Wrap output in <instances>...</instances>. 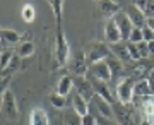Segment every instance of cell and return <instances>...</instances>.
I'll return each instance as SVG.
<instances>
[{
	"label": "cell",
	"instance_id": "6da1fadb",
	"mask_svg": "<svg viewBox=\"0 0 154 125\" xmlns=\"http://www.w3.org/2000/svg\"><path fill=\"white\" fill-rule=\"evenodd\" d=\"M69 57H70V46L67 43V38L62 29H57L55 34V65L65 67L69 64Z\"/></svg>",
	"mask_w": 154,
	"mask_h": 125
},
{
	"label": "cell",
	"instance_id": "7a4b0ae2",
	"mask_svg": "<svg viewBox=\"0 0 154 125\" xmlns=\"http://www.w3.org/2000/svg\"><path fill=\"white\" fill-rule=\"evenodd\" d=\"M135 82L132 77H122L120 81L116 82V98L120 103L130 105L134 101V89H135Z\"/></svg>",
	"mask_w": 154,
	"mask_h": 125
},
{
	"label": "cell",
	"instance_id": "3957f363",
	"mask_svg": "<svg viewBox=\"0 0 154 125\" xmlns=\"http://www.w3.org/2000/svg\"><path fill=\"white\" fill-rule=\"evenodd\" d=\"M111 53V48L106 43H99V41H93L89 43L88 52H86V58H88V64L93 65L96 62H101V60H106Z\"/></svg>",
	"mask_w": 154,
	"mask_h": 125
},
{
	"label": "cell",
	"instance_id": "277c9868",
	"mask_svg": "<svg viewBox=\"0 0 154 125\" xmlns=\"http://www.w3.org/2000/svg\"><path fill=\"white\" fill-rule=\"evenodd\" d=\"M113 117L116 118L118 125H139L135 120V113L130 108V105L115 101L113 103Z\"/></svg>",
	"mask_w": 154,
	"mask_h": 125
},
{
	"label": "cell",
	"instance_id": "5b68a950",
	"mask_svg": "<svg viewBox=\"0 0 154 125\" xmlns=\"http://www.w3.org/2000/svg\"><path fill=\"white\" fill-rule=\"evenodd\" d=\"M2 113L9 122H16L19 118V110H17V103L12 91L7 89L5 92H2Z\"/></svg>",
	"mask_w": 154,
	"mask_h": 125
},
{
	"label": "cell",
	"instance_id": "8992f818",
	"mask_svg": "<svg viewBox=\"0 0 154 125\" xmlns=\"http://www.w3.org/2000/svg\"><path fill=\"white\" fill-rule=\"evenodd\" d=\"M74 86H75V91L82 96L86 101H93L94 98V89H93V84H91V81H89V77L86 76H75V79H74Z\"/></svg>",
	"mask_w": 154,
	"mask_h": 125
},
{
	"label": "cell",
	"instance_id": "52a82bcc",
	"mask_svg": "<svg viewBox=\"0 0 154 125\" xmlns=\"http://www.w3.org/2000/svg\"><path fill=\"white\" fill-rule=\"evenodd\" d=\"M89 76L96 77V79H101V81H111L113 79V74H111L110 65L106 64V60H101V62H96L93 65H89Z\"/></svg>",
	"mask_w": 154,
	"mask_h": 125
},
{
	"label": "cell",
	"instance_id": "ba28073f",
	"mask_svg": "<svg viewBox=\"0 0 154 125\" xmlns=\"http://www.w3.org/2000/svg\"><path fill=\"white\" fill-rule=\"evenodd\" d=\"M113 19H115L116 26H118V29H120V33H122V39H123V41H128L130 33H132V29H134V24L130 22V19H128V16L125 14V11H120Z\"/></svg>",
	"mask_w": 154,
	"mask_h": 125
},
{
	"label": "cell",
	"instance_id": "9c48e42d",
	"mask_svg": "<svg viewBox=\"0 0 154 125\" xmlns=\"http://www.w3.org/2000/svg\"><path fill=\"white\" fill-rule=\"evenodd\" d=\"M70 70L75 76H86L89 70V64L86 58V52H77L70 62Z\"/></svg>",
	"mask_w": 154,
	"mask_h": 125
},
{
	"label": "cell",
	"instance_id": "30bf717a",
	"mask_svg": "<svg viewBox=\"0 0 154 125\" xmlns=\"http://www.w3.org/2000/svg\"><path fill=\"white\" fill-rule=\"evenodd\" d=\"M120 41H123L122 39V33H120V29H118V26H116L115 19L111 17L105 24V43L115 45V43H120Z\"/></svg>",
	"mask_w": 154,
	"mask_h": 125
},
{
	"label": "cell",
	"instance_id": "8fae6325",
	"mask_svg": "<svg viewBox=\"0 0 154 125\" xmlns=\"http://www.w3.org/2000/svg\"><path fill=\"white\" fill-rule=\"evenodd\" d=\"M125 14L128 16L130 22L134 24V27H144L146 26V21H147V17L144 14V11H140L139 7H135L134 4H128L125 7Z\"/></svg>",
	"mask_w": 154,
	"mask_h": 125
},
{
	"label": "cell",
	"instance_id": "7c38bea8",
	"mask_svg": "<svg viewBox=\"0 0 154 125\" xmlns=\"http://www.w3.org/2000/svg\"><path fill=\"white\" fill-rule=\"evenodd\" d=\"M88 77H89V81H91V84H93L94 92H96L98 96L105 98L106 101H110V103H115V99H113V96H111V92H110V87H108V84H106L105 81L96 79V77H93V76H88Z\"/></svg>",
	"mask_w": 154,
	"mask_h": 125
},
{
	"label": "cell",
	"instance_id": "4fadbf2b",
	"mask_svg": "<svg viewBox=\"0 0 154 125\" xmlns=\"http://www.w3.org/2000/svg\"><path fill=\"white\" fill-rule=\"evenodd\" d=\"M98 9L106 19H111L120 12V4L115 0H98Z\"/></svg>",
	"mask_w": 154,
	"mask_h": 125
},
{
	"label": "cell",
	"instance_id": "5bb4252c",
	"mask_svg": "<svg viewBox=\"0 0 154 125\" xmlns=\"http://www.w3.org/2000/svg\"><path fill=\"white\" fill-rule=\"evenodd\" d=\"M28 125H50L48 113H46L43 108H39V106H34V108L29 111Z\"/></svg>",
	"mask_w": 154,
	"mask_h": 125
},
{
	"label": "cell",
	"instance_id": "9a60e30c",
	"mask_svg": "<svg viewBox=\"0 0 154 125\" xmlns=\"http://www.w3.org/2000/svg\"><path fill=\"white\" fill-rule=\"evenodd\" d=\"M93 103H94V106H96V110L99 111L101 117H105V118H113V105H111L110 101H106L105 98H101L98 94H94Z\"/></svg>",
	"mask_w": 154,
	"mask_h": 125
},
{
	"label": "cell",
	"instance_id": "2e32d148",
	"mask_svg": "<svg viewBox=\"0 0 154 125\" xmlns=\"http://www.w3.org/2000/svg\"><path fill=\"white\" fill-rule=\"evenodd\" d=\"M146 96H152L151 82H149V79H139V81L135 82L134 98H146Z\"/></svg>",
	"mask_w": 154,
	"mask_h": 125
},
{
	"label": "cell",
	"instance_id": "e0dca14e",
	"mask_svg": "<svg viewBox=\"0 0 154 125\" xmlns=\"http://www.w3.org/2000/svg\"><path fill=\"white\" fill-rule=\"evenodd\" d=\"M111 48V53L115 55L116 58H120L123 64L125 62H132V58H130V53H128V46H127V43H115V45H110Z\"/></svg>",
	"mask_w": 154,
	"mask_h": 125
},
{
	"label": "cell",
	"instance_id": "ac0fdd59",
	"mask_svg": "<svg viewBox=\"0 0 154 125\" xmlns=\"http://www.w3.org/2000/svg\"><path fill=\"white\" fill-rule=\"evenodd\" d=\"M22 36L14 29H2V50H5V45H16L21 43Z\"/></svg>",
	"mask_w": 154,
	"mask_h": 125
},
{
	"label": "cell",
	"instance_id": "d6986e66",
	"mask_svg": "<svg viewBox=\"0 0 154 125\" xmlns=\"http://www.w3.org/2000/svg\"><path fill=\"white\" fill-rule=\"evenodd\" d=\"M51 7L53 17H55L57 29H62V16H63V0H46Z\"/></svg>",
	"mask_w": 154,
	"mask_h": 125
},
{
	"label": "cell",
	"instance_id": "ffe728a7",
	"mask_svg": "<svg viewBox=\"0 0 154 125\" xmlns=\"http://www.w3.org/2000/svg\"><path fill=\"white\" fill-rule=\"evenodd\" d=\"M72 110H75V113H79L81 117H84V115H88V101L79 94V92H75L74 96H72Z\"/></svg>",
	"mask_w": 154,
	"mask_h": 125
},
{
	"label": "cell",
	"instance_id": "44dd1931",
	"mask_svg": "<svg viewBox=\"0 0 154 125\" xmlns=\"http://www.w3.org/2000/svg\"><path fill=\"white\" fill-rule=\"evenodd\" d=\"M34 50H36V46H34L33 41H21L16 46V53L21 58H28V57H31L34 53Z\"/></svg>",
	"mask_w": 154,
	"mask_h": 125
},
{
	"label": "cell",
	"instance_id": "7402d4cb",
	"mask_svg": "<svg viewBox=\"0 0 154 125\" xmlns=\"http://www.w3.org/2000/svg\"><path fill=\"white\" fill-rule=\"evenodd\" d=\"M72 87H74V79L70 76H62L58 84H57V92L62 96H67L72 91Z\"/></svg>",
	"mask_w": 154,
	"mask_h": 125
},
{
	"label": "cell",
	"instance_id": "603a6c76",
	"mask_svg": "<svg viewBox=\"0 0 154 125\" xmlns=\"http://www.w3.org/2000/svg\"><path fill=\"white\" fill-rule=\"evenodd\" d=\"M106 64L110 65L111 69V74H113V79H115L116 76H122V72H123V62H122L120 58H116L115 55H110L108 58H106Z\"/></svg>",
	"mask_w": 154,
	"mask_h": 125
},
{
	"label": "cell",
	"instance_id": "cb8c5ba5",
	"mask_svg": "<svg viewBox=\"0 0 154 125\" xmlns=\"http://www.w3.org/2000/svg\"><path fill=\"white\" fill-rule=\"evenodd\" d=\"M63 125H82V117L75 110H67L63 113Z\"/></svg>",
	"mask_w": 154,
	"mask_h": 125
},
{
	"label": "cell",
	"instance_id": "d4e9b609",
	"mask_svg": "<svg viewBox=\"0 0 154 125\" xmlns=\"http://www.w3.org/2000/svg\"><path fill=\"white\" fill-rule=\"evenodd\" d=\"M50 103L53 105L57 110H62V108H65L67 99H65V96H62L58 92H53V94H50Z\"/></svg>",
	"mask_w": 154,
	"mask_h": 125
},
{
	"label": "cell",
	"instance_id": "484cf974",
	"mask_svg": "<svg viewBox=\"0 0 154 125\" xmlns=\"http://www.w3.org/2000/svg\"><path fill=\"white\" fill-rule=\"evenodd\" d=\"M21 16H22V19H24L26 22H33V21H34V17H36V11H34V7H33V5L26 4V5L21 9Z\"/></svg>",
	"mask_w": 154,
	"mask_h": 125
},
{
	"label": "cell",
	"instance_id": "4316f807",
	"mask_svg": "<svg viewBox=\"0 0 154 125\" xmlns=\"http://www.w3.org/2000/svg\"><path fill=\"white\" fill-rule=\"evenodd\" d=\"M14 60V53L11 50H2V58H0V67H2V72L7 70V67L11 65V62Z\"/></svg>",
	"mask_w": 154,
	"mask_h": 125
},
{
	"label": "cell",
	"instance_id": "83f0119b",
	"mask_svg": "<svg viewBox=\"0 0 154 125\" xmlns=\"http://www.w3.org/2000/svg\"><path fill=\"white\" fill-rule=\"evenodd\" d=\"M130 43H140L144 41V36H142V27H134L132 33H130V38H128Z\"/></svg>",
	"mask_w": 154,
	"mask_h": 125
},
{
	"label": "cell",
	"instance_id": "f1b7e54d",
	"mask_svg": "<svg viewBox=\"0 0 154 125\" xmlns=\"http://www.w3.org/2000/svg\"><path fill=\"white\" fill-rule=\"evenodd\" d=\"M127 46H128V53H130V58H132L134 62L140 60V53H139L137 45H135V43H130V41H127Z\"/></svg>",
	"mask_w": 154,
	"mask_h": 125
},
{
	"label": "cell",
	"instance_id": "f546056e",
	"mask_svg": "<svg viewBox=\"0 0 154 125\" xmlns=\"http://www.w3.org/2000/svg\"><path fill=\"white\" fill-rule=\"evenodd\" d=\"M139 48V53H140V58H147V57H151V53H149V46H147V41H140V43H135Z\"/></svg>",
	"mask_w": 154,
	"mask_h": 125
},
{
	"label": "cell",
	"instance_id": "4dcf8cb0",
	"mask_svg": "<svg viewBox=\"0 0 154 125\" xmlns=\"http://www.w3.org/2000/svg\"><path fill=\"white\" fill-rule=\"evenodd\" d=\"M142 36H144V41H147V43L154 39V31L147 26V24H146V26L142 27Z\"/></svg>",
	"mask_w": 154,
	"mask_h": 125
},
{
	"label": "cell",
	"instance_id": "1f68e13d",
	"mask_svg": "<svg viewBox=\"0 0 154 125\" xmlns=\"http://www.w3.org/2000/svg\"><path fill=\"white\" fill-rule=\"evenodd\" d=\"M82 125H98V120H96V117L91 113L84 115L82 117Z\"/></svg>",
	"mask_w": 154,
	"mask_h": 125
},
{
	"label": "cell",
	"instance_id": "d6a6232c",
	"mask_svg": "<svg viewBox=\"0 0 154 125\" xmlns=\"http://www.w3.org/2000/svg\"><path fill=\"white\" fill-rule=\"evenodd\" d=\"M146 17H154V0H147V5L144 9Z\"/></svg>",
	"mask_w": 154,
	"mask_h": 125
},
{
	"label": "cell",
	"instance_id": "836d02e7",
	"mask_svg": "<svg viewBox=\"0 0 154 125\" xmlns=\"http://www.w3.org/2000/svg\"><path fill=\"white\" fill-rule=\"evenodd\" d=\"M96 120H98L99 125H118V122H116V120H113V118H105V117H101V115H99Z\"/></svg>",
	"mask_w": 154,
	"mask_h": 125
},
{
	"label": "cell",
	"instance_id": "e575fe53",
	"mask_svg": "<svg viewBox=\"0 0 154 125\" xmlns=\"http://www.w3.org/2000/svg\"><path fill=\"white\" fill-rule=\"evenodd\" d=\"M12 79V74H7V76H2V92H5L7 91V87H9V82H11Z\"/></svg>",
	"mask_w": 154,
	"mask_h": 125
},
{
	"label": "cell",
	"instance_id": "d590c367",
	"mask_svg": "<svg viewBox=\"0 0 154 125\" xmlns=\"http://www.w3.org/2000/svg\"><path fill=\"white\" fill-rule=\"evenodd\" d=\"M132 4L135 7H139L140 11H144V9H146V5H147V0H132Z\"/></svg>",
	"mask_w": 154,
	"mask_h": 125
},
{
	"label": "cell",
	"instance_id": "8d00e7d4",
	"mask_svg": "<svg viewBox=\"0 0 154 125\" xmlns=\"http://www.w3.org/2000/svg\"><path fill=\"white\" fill-rule=\"evenodd\" d=\"M146 24H147L151 29L154 31V17H147V21H146Z\"/></svg>",
	"mask_w": 154,
	"mask_h": 125
},
{
	"label": "cell",
	"instance_id": "74e56055",
	"mask_svg": "<svg viewBox=\"0 0 154 125\" xmlns=\"http://www.w3.org/2000/svg\"><path fill=\"white\" fill-rule=\"evenodd\" d=\"M147 46H149V53H151V57H152V55H154V39H152V41H149Z\"/></svg>",
	"mask_w": 154,
	"mask_h": 125
},
{
	"label": "cell",
	"instance_id": "f35d334b",
	"mask_svg": "<svg viewBox=\"0 0 154 125\" xmlns=\"http://www.w3.org/2000/svg\"><path fill=\"white\" fill-rule=\"evenodd\" d=\"M149 81H154V67L149 70Z\"/></svg>",
	"mask_w": 154,
	"mask_h": 125
},
{
	"label": "cell",
	"instance_id": "ab89813d",
	"mask_svg": "<svg viewBox=\"0 0 154 125\" xmlns=\"http://www.w3.org/2000/svg\"><path fill=\"white\" fill-rule=\"evenodd\" d=\"M140 125H152V123H151V122H147V120H142V123H140Z\"/></svg>",
	"mask_w": 154,
	"mask_h": 125
},
{
	"label": "cell",
	"instance_id": "60d3db41",
	"mask_svg": "<svg viewBox=\"0 0 154 125\" xmlns=\"http://www.w3.org/2000/svg\"><path fill=\"white\" fill-rule=\"evenodd\" d=\"M98 125H99V123H98Z\"/></svg>",
	"mask_w": 154,
	"mask_h": 125
}]
</instances>
